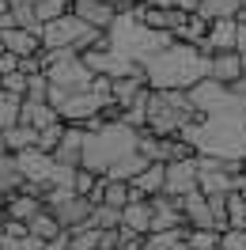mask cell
Instances as JSON below:
<instances>
[{"label": "cell", "mask_w": 246, "mask_h": 250, "mask_svg": "<svg viewBox=\"0 0 246 250\" xmlns=\"http://www.w3.org/2000/svg\"><path fill=\"white\" fill-rule=\"evenodd\" d=\"M144 76H148V87H178V91H189L197 80L208 76V53L197 46V42H170L155 53L152 61L144 64Z\"/></svg>", "instance_id": "cell-1"}, {"label": "cell", "mask_w": 246, "mask_h": 250, "mask_svg": "<svg viewBox=\"0 0 246 250\" xmlns=\"http://www.w3.org/2000/svg\"><path fill=\"white\" fill-rule=\"evenodd\" d=\"M140 152V129L137 125L122 122H102L87 129V137H83V163L80 167H87L95 174H106L114 163H122L125 156H133Z\"/></svg>", "instance_id": "cell-2"}, {"label": "cell", "mask_w": 246, "mask_h": 250, "mask_svg": "<svg viewBox=\"0 0 246 250\" xmlns=\"http://www.w3.org/2000/svg\"><path fill=\"white\" fill-rule=\"evenodd\" d=\"M106 38H110V46L118 49V53H125L129 61H137L140 68L152 61L163 46L174 42V34H170V31H155V27H148V23L137 16V8H118V19L110 23Z\"/></svg>", "instance_id": "cell-3"}, {"label": "cell", "mask_w": 246, "mask_h": 250, "mask_svg": "<svg viewBox=\"0 0 246 250\" xmlns=\"http://www.w3.org/2000/svg\"><path fill=\"white\" fill-rule=\"evenodd\" d=\"M201 114L193 106L189 91H178V87H152L148 91V118H144V129L155 133V137H178L185 125H193Z\"/></svg>", "instance_id": "cell-4"}, {"label": "cell", "mask_w": 246, "mask_h": 250, "mask_svg": "<svg viewBox=\"0 0 246 250\" xmlns=\"http://www.w3.org/2000/svg\"><path fill=\"white\" fill-rule=\"evenodd\" d=\"M87 31H91V27H87L76 12H64V16L42 23V27H38V38H42V49H76L80 38H83Z\"/></svg>", "instance_id": "cell-5"}, {"label": "cell", "mask_w": 246, "mask_h": 250, "mask_svg": "<svg viewBox=\"0 0 246 250\" xmlns=\"http://www.w3.org/2000/svg\"><path fill=\"white\" fill-rule=\"evenodd\" d=\"M16 163H19V171H23V182H27V186H38V189H46L49 178H53V171H57L53 152H42L38 144L16 152Z\"/></svg>", "instance_id": "cell-6"}, {"label": "cell", "mask_w": 246, "mask_h": 250, "mask_svg": "<svg viewBox=\"0 0 246 250\" xmlns=\"http://www.w3.org/2000/svg\"><path fill=\"white\" fill-rule=\"evenodd\" d=\"M189 189H197V156H193V159H170L163 193H170V197H185Z\"/></svg>", "instance_id": "cell-7"}, {"label": "cell", "mask_w": 246, "mask_h": 250, "mask_svg": "<svg viewBox=\"0 0 246 250\" xmlns=\"http://www.w3.org/2000/svg\"><path fill=\"white\" fill-rule=\"evenodd\" d=\"M148 201H152V231H174V228H185V216H182L178 197L155 193V197H148Z\"/></svg>", "instance_id": "cell-8"}, {"label": "cell", "mask_w": 246, "mask_h": 250, "mask_svg": "<svg viewBox=\"0 0 246 250\" xmlns=\"http://www.w3.org/2000/svg\"><path fill=\"white\" fill-rule=\"evenodd\" d=\"M235 34H239V19L235 16H224V19H208V34L201 49L205 53H220V49H235Z\"/></svg>", "instance_id": "cell-9"}, {"label": "cell", "mask_w": 246, "mask_h": 250, "mask_svg": "<svg viewBox=\"0 0 246 250\" xmlns=\"http://www.w3.org/2000/svg\"><path fill=\"white\" fill-rule=\"evenodd\" d=\"M53 216L61 220V228H76V224H83V220H91L95 205L87 201V197H80V193H72V197H61V201L46 205Z\"/></svg>", "instance_id": "cell-10"}, {"label": "cell", "mask_w": 246, "mask_h": 250, "mask_svg": "<svg viewBox=\"0 0 246 250\" xmlns=\"http://www.w3.org/2000/svg\"><path fill=\"white\" fill-rule=\"evenodd\" d=\"M208 76L220 80V83H235L239 76H246L243 53H239V49H220V53H208Z\"/></svg>", "instance_id": "cell-11"}, {"label": "cell", "mask_w": 246, "mask_h": 250, "mask_svg": "<svg viewBox=\"0 0 246 250\" xmlns=\"http://www.w3.org/2000/svg\"><path fill=\"white\" fill-rule=\"evenodd\" d=\"M72 12L87 27H99V31H110V23L118 19V8L110 0H72Z\"/></svg>", "instance_id": "cell-12"}, {"label": "cell", "mask_w": 246, "mask_h": 250, "mask_svg": "<svg viewBox=\"0 0 246 250\" xmlns=\"http://www.w3.org/2000/svg\"><path fill=\"white\" fill-rule=\"evenodd\" d=\"M64 125H68V122H64ZM83 137H87L83 125H68L64 137H61V144L53 148V159L64 163V167H80V163H83Z\"/></svg>", "instance_id": "cell-13"}, {"label": "cell", "mask_w": 246, "mask_h": 250, "mask_svg": "<svg viewBox=\"0 0 246 250\" xmlns=\"http://www.w3.org/2000/svg\"><path fill=\"white\" fill-rule=\"evenodd\" d=\"M178 205H182V216H185L189 228H216L212 205H208V197H205L201 189H189L185 197H178Z\"/></svg>", "instance_id": "cell-14"}, {"label": "cell", "mask_w": 246, "mask_h": 250, "mask_svg": "<svg viewBox=\"0 0 246 250\" xmlns=\"http://www.w3.org/2000/svg\"><path fill=\"white\" fill-rule=\"evenodd\" d=\"M19 122H23V125H31V129H46V125L61 122V114H57V106H53L49 99H23Z\"/></svg>", "instance_id": "cell-15"}, {"label": "cell", "mask_w": 246, "mask_h": 250, "mask_svg": "<svg viewBox=\"0 0 246 250\" xmlns=\"http://www.w3.org/2000/svg\"><path fill=\"white\" fill-rule=\"evenodd\" d=\"M0 38H4V49H12L16 57L42 53V38H38V31H31V27H8V31H0Z\"/></svg>", "instance_id": "cell-16"}, {"label": "cell", "mask_w": 246, "mask_h": 250, "mask_svg": "<svg viewBox=\"0 0 246 250\" xmlns=\"http://www.w3.org/2000/svg\"><path fill=\"white\" fill-rule=\"evenodd\" d=\"M118 228L148 235L152 231V201H148V197H133V201L122 208V224H118Z\"/></svg>", "instance_id": "cell-17"}, {"label": "cell", "mask_w": 246, "mask_h": 250, "mask_svg": "<svg viewBox=\"0 0 246 250\" xmlns=\"http://www.w3.org/2000/svg\"><path fill=\"white\" fill-rule=\"evenodd\" d=\"M129 186L137 189V193H144V197H155V193H163V186H167V163H159V159H152L144 171L129 182Z\"/></svg>", "instance_id": "cell-18"}, {"label": "cell", "mask_w": 246, "mask_h": 250, "mask_svg": "<svg viewBox=\"0 0 246 250\" xmlns=\"http://www.w3.org/2000/svg\"><path fill=\"white\" fill-rule=\"evenodd\" d=\"M68 231H72V250H99L102 247V228L95 220H83V224L68 228Z\"/></svg>", "instance_id": "cell-19"}, {"label": "cell", "mask_w": 246, "mask_h": 250, "mask_svg": "<svg viewBox=\"0 0 246 250\" xmlns=\"http://www.w3.org/2000/svg\"><path fill=\"white\" fill-rule=\"evenodd\" d=\"M19 186H23V171H19L16 156L4 152V156H0V201H4L12 189H19Z\"/></svg>", "instance_id": "cell-20"}, {"label": "cell", "mask_w": 246, "mask_h": 250, "mask_svg": "<svg viewBox=\"0 0 246 250\" xmlns=\"http://www.w3.org/2000/svg\"><path fill=\"white\" fill-rule=\"evenodd\" d=\"M220 228H189L185 224V250H220Z\"/></svg>", "instance_id": "cell-21"}, {"label": "cell", "mask_w": 246, "mask_h": 250, "mask_svg": "<svg viewBox=\"0 0 246 250\" xmlns=\"http://www.w3.org/2000/svg\"><path fill=\"white\" fill-rule=\"evenodd\" d=\"M148 163H152L148 156H140V152H133V156H125L122 163H114V167L106 171V178H118V182H133V178H137V174L144 171Z\"/></svg>", "instance_id": "cell-22"}, {"label": "cell", "mask_w": 246, "mask_h": 250, "mask_svg": "<svg viewBox=\"0 0 246 250\" xmlns=\"http://www.w3.org/2000/svg\"><path fill=\"white\" fill-rule=\"evenodd\" d=\"M4 144H8V152L16 156V152H23V148H34L38 144V129H31V125H12V129H4Z\"/></svg>", "instance_id": "cell-23"}, {"label": "cell", "mask_w": 246, "mask_h": 250, "mask_svg": "<svg viewBox=\"0 0 246 250\" xmlns=\"http://www.w3.org/2000/svg\"><path fill=\"white\" fill-rule=\"evenodd\" d=\"M205 34H208V19L201 16V12H189L185 23L174 31V38H178V42H197V46H201V42H205Z\"/></svg>", "instance_id": "cell-24"}, {"label": "cell", "mask_w": 246, "mask_h": 250, "mask_svg": "<svg viewBox=\"0 0 246 250\" xmlns=\"http://www.w3.org/2000/svg\"><path fill=\"white\" fill-rule=\"evenodd\" d=\"M27 228H31V231L38 235V239H42V243H49V239H53V235L61 231V220L53 216V212H49V208H38V212H34V216L27 220Z\"/></svg>", "instance_id": "cell-25"}, {"label": "cell", "mask_w": 246, "mask_h": 250, "mask_svg": "<svg viewBox=\"0 0 246 250\" xmlns=\"http://www.w3.org/2000/svg\"><path fill=\"white\" fill-rule=\"evenodd\" d=\"M19 110H23V95H12L0 87V129L19 125Z\"/></svg>", "instance_id": "cell-26"}, {"label": "cell", "mask_w": 246, "mask_h": 250, "mask_svg": "<svg viewBox=\"0 0 246 250\" xmlns=\"http://www.w3.org/2000/svg\"><path fill=\"white\" fill-rule=\"evenodd\" d=\"M239 8H243V0H201L197 12L205 19H224V16H239Z\"/></svg>", "instance_id": "cell-27"}, {"label": "cell", "mask_w": 246, "mask_h": 250, "mask_svg": "<svg viewBox=\"0 0 246 250\" xmlns=\"http://www.w3.org/2000/svg\"><path fill=\"white\" fill-rule=\"evenodd\" d=\"M64 12H72V0H34V19L38 23H49Z\"/></svg>", "instance_id": "cell-28"}, {"label": "cell", "mask_w": 246, "mask_h": 250, "mask_svg": "<svg viewBox=\"0 0 246 250\" xmlns=\"http://www.w3.org/2000/svg\"><path fill=\"white\" fill-rule=\"evenodd\" d=\"M129 193H133V186H129V182L106 178V193H102V205H110V208H125V205H129Z\"/></svg>", "instance_id": "cell-29"}, {"label": "cell", "mask_w": 246, "mask_h": 250, "mask_svg": "<svg viewBox=\"0 0 246 250\" xmlns=\"http://www.w3.org/2000/svg\"><path fill=\"white\" fill-rule=\"evenodd\" d=\"M243 220H246V197L239 189H231L227 193V228H243Z\"/></svg>", "instance_id": "cell-30"}, {"label": "cell", "mask_w": 246, "mask_h": 250, "mask_svg": "<svg viewBox=\"0 0 246 250\" xmlns=\"http://www.w3.org/2000/svg\"><path fill=\"white\" fill-rule=\"evenodd\" d=\"M64 129H68L64 122H53V125H46V129H38V148H42V152H53V148L61 144Z\"/></svg>", "instance_id": "cell-31"}, {"label": "cell", "mask_w": 246, "mask_h": 250, "mask_svg": "<svg viewBox=\"0 0 246 250\" xmlns=\"http://www.w3.org/2000/svg\"><path fill=\"white\" fill-rule=\"evenodd\" d=\"M0 87H4V91H12V95H27V87H31V76H23V72H4V76H0Z\"/></svg>", "instance_id": "cell-32"}, {"label": "cell", "mask_w": 246, "mask_h": 250, "mask_svg": "<svg viewBox=\"0 0 246 250\" xmlns=\"http://www.w3.org/2000/svg\"><path fill=\"white\" fill-rule=\"evenodd\" d=\"M91 220L99 224V228H118V224H122V208H110V205H95Z\"/></svg>", "instance_id": "cell-33"}, {"label": "cell", "mask_w": 246, "mask_h": 250, "mask_svg": "<svg viewBox=\"0 0 246 250\" xmlns=\"http://www.w3.org/2000/svg\"><path fill=\"white\" fill-rule=\"evenodd\" d=\"M220 250H246V228H227L220 235Z\"/></svg>", "instance_id": "cell-34"}, {"label": "cell", "mask_w": 246, "mask_h": 250, "mask_svg": "<svg viewBox=\"0 0 246 250\" xmlns=\"http://www.w3.org/2000/svg\"><path fill=\"white\" fill-rule=\"evenodd\" d=\"M95 182H99V174H95V171H87V167H76V178H72V189H76L80 197H87Z\"/></svg>", "instance_id": "cell-35"}, {"label": "cell", "mask_w": 246, "mask_h": 250, "mask_svg": "<svg viewBox=\"0 0 246 250\" xmlns=\"http://www.w3.org/2000/svg\"><path fill=\"white\" fill-rule=\"evenodd\" d=\"M16 68H19V57L12 49H4V53H0V76H4V72H16Z\"/></svg>", "instance_id": "cell-36"}, {"label": "cell", "mask_w": 246, "mask_h": 250, "mask_svg": "<svg viewBox=\"0 0 246 250\" xmlns=\"http://www.w3.org/2000/svg\"><path fill=\"white\" fill-rule=\"evenodd\" d=\"M235 49L246 53V23H239V34H235Z\"/></svg>", "instance_id": "cell-37"}, {"label": "cell", "mask_w": 246, "mask_h": 250, "mask_svg": "<svg viewBox=\"0 0 246 250\" xmlns=\"http://www.w3.org/2000/svg\"><path fill=\"white\" fill-rule=\"evenodd\" d=\"M114 8H133V4H144V0H110Z\"/></svg>", "instance_id": "cell-38"}, {"label": "cell", "mask_w": 246, "mask_h": 250, "mask_svg": "<svg viewBox=\"0 0 246 250\" xmlns=\"http://www.w3.org/2000/svg\"><path fill=\"white\" fill-rule=\"evenodd\" d=\"M235 19H239V23H246V4L239 8V16H235Z\"/></svg>", "instance_id": "cell-39"}, {"label": "cell", "mask_w": 246, "mask_h": 250, "mask_svg": "<svg viewBox=\"0 0 246 250\" xmlns=\"http://www.w3.org/2000/svg\"><path fill=\"white\" fill-rule=\"evenodd\" d=\"M4 152H8V144H4V129H0V156H4Z\"/></svg>", "instance_id": "cell-40"}, {"label": "cell", "mask_w": 246, "mask_h": 250, "mask_svg": "<svg viewBox=\"0 0 246 250\" xmlns=\"http://www.w3.org/2000/svg\"><path fill=\"white\" fill-rule=\"evenodd\" d=\"M8 8H12V4H8V0H0V16H4V12H8Z\"/></svg>", "instance_id": "cell-41"}, {"label": "cell", "mask_w": 246, "mask_h": 250, "mask_svg": "<svg viewBox=\"0 0 246 250\" xmlns=\"http://www.w3.org/2000/svg\"><path fill=\"white\" fill-rule=\"evenodd\" d=\"M0 224H4V201H0Z\"/></svg>", "instance_id": "cell-42"}, {"label": "cell", "mask_w": 246, "mask_h": 250, "mask_svg": "<svg viewBox=\"0 0 246 250\" xmlns=\"http://www.w3.org/2000/svg\"><path fill=\"white\" fill-rule=\"evenodd\" d=\"M8 4H23V0H8Z\"/></svg>", "instance_id": "cell-43"}, {"label": "cell", "mask_w": 246, "mask_h": 250, "mask_svg": "<svg viewBox=\"0 0 246 250\" xmlns=\"http://www.w3.org/2000/svg\"><path fill=\"white\" fill-rule=\"evenodd\" d=\"M0 53H4V38H0Z\"/></svg>", "instance_id": "cell-44"}, {"label": "cell", "mask_w": 246, "mask_h": 250, "mask_svg": "<svg viewBox=\"0 0 246 250\" xmlns=\"http://www.w3.org/2000/svg\"><path fill=\"white\" fill-rule=\"evenodd\" d=\"M243 228H246V220H243Z\"/></svg>", "instance_id": "cell-45"}, {"label": "cell", "mask_w": 246, "mask_h": 250, "mask_svg": "<svg viewBox=\"0 0 246 250\" xmlns=\"http://www.w3.org/2000/svg\"><path fill=\"white\" fill-rule=\"evenodd\" d=\"M243 163H246V156H243Z\"/></svg>", "instance_id": "cell-46"}, {"label": "cell", "mask_w": 246, "mask_h": 250, "mask_svg": "<svg viewBox=\"0 0 246 250\" xmlns=\"http://www.w3.org/2000/svg\"><path fill=\"white\" fill-rule=\"evenodd\" d=\"M243 4H246V0H243Z\"/></svg>", "instance_id": "cell-47"}]
</instances>
